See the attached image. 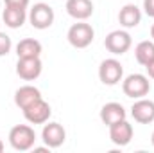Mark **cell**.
Wrapping results in <instances>:
<instances>
[{
    "mask_svg": "<svg viewBox=\"0 0 154 153\" xmlns=\"http://www.w3.org/2000/svg\"><path fill=\"white\" fill-rule=\"evenodd\" d=\"M36 132L29 124H16L9 130V144L16 151H29L34 148Z\"/></svg>",
    "mask_w": 154,
    "mask_h": 153,
    "instance_id": "cell-1",
    "label": "cell"
},
{
    "mask_svg": "<svg viewBox=\"0 0 154 153\" xmlns=\"http://www.w3.org/2000/svg\"><path fill=\"white\" fill-rule=\"evenodd\" d=\"M95 38V31L90 24H86V20H77V24H74L68 33H66V40L72 47L75 49H86L91 45V41Z\"/></svg>",
    "mask_w": 154,
    "mask_h": 153,
    "instance_id": "cell-2",
    "label": "cell"
},
{
    "mask_svg": "<svg viewBox=\"0 0 154 153\" xmlns=\"http://www.w3.org/2000/svg\"><path fill=\"white\" fill-rule=\"evenodd\" d=\"M122 92L131 99L145 97L151 92V81L145 74H129L122 79Z\"/></svg>",
    "mask_w": 154,
    "mask_h": 153,
    "instance_id": "cell-3",
    "label": "cell"
},
{
    "mask_svg": "<svg viewBox=\"0 0 154 153\" xmlns=\"http://www.w3.org/2000/svg\"><path fill=\"white\" fill-rule=\"evenodd\" d=\"M27 16H29L31 25H32L34 29H39V31L48 29V27L54 24V18H56L54 9H52L48 4H45V2L34 4V5L31 7V11H29Z\"/></svg>",
    "mask_w": 154,
    "mask_h": 153,
    "instance_id": "cell-4",
    "label": "cell"
},
{
    "mask_svg": "<svg viewBox=\"0 0 154 153\" xmlns=\"http://www.w3.org/2000/svg\"><path fill=\"white\" fill-rule=\"evenodd\" d=\"M124 77V67L122 63L115 58H108L104 61H100L99 65V79L108 85V86H115L122 81Z\"/></svg>",
    "mask_w": 154,
    "mask_h": 153,
    "instance_id": "cell-5",
    "label": "cell"
},
{
    "mask_svg": "<svg viewBox=\"0 0 154 153\" xmlns=\"http://www.w3.org/2000/svg\"><path fill=\"white\" fill-rule=\"evenodd\" d=\"M131 45H133L131 34H129L127 31H122V29L111 31V33L106 36V40H104V47H106L113 56H122V54H125V52L131 49Z\"/></svg>",
    "mask_w": 154,
    "mask_h": 153,
    "instance_id": "cell-6",
    "label": "cell"
},
{
    "mask_svg": "<svg viewBox=\"0 0 154 153\" xmlns=\"http://www.w3.org/2000/svg\"><path fill=\"white\" fill-rule=\"evenodd\" d=\"M50 115H52V108L47 101H43V97L29 105L27 108H23V117L31 124H45L48 122Z\"/></svg>",
    "mask_w": 154,
    "mask_h": 153,
    "instance_id": "cell-7",
    "label": "cell"
},
{
    "mask_svg": "<svg viewBox=\"0 0 154 153\" xmlns=\"http://www.w3.org/2000/svg\"><path fill=\"white\" fill-rule=\"evenodd\" d=\"M108 128H109V139H111V142L115 146H120V148L122 146H127L131 142V139H133V133H134L133 124L127 119L116 121V122H113Z\"/></svg>",
    "mask_w": 154,
    "mask_h": 153,
    "instance_id": "cell-8",
    "label": "cell"
},
{
    "mask_svg": "<svg viewBox=\"0 0 154 153\" xmlns=\"http://www.w3.org/2000/svg\"><path fill=\"white\" fill-rule=\"evenodd\" d=\"M43 63L39 58H18L16 61V74L23 81H34L41 76Z\"/></svg>",
    "mask_w": 154,
    "mask_h": 153,
    "instance_id": "cell-9",
    "label": "cell"
},
{
    "mask_svg": "<svg viewBox=\"0 0 154 153\" xmlns=\"http://www.w3.org/2000/svg\"><path fill=\"white\" fill-rule=\"evenodd\" d=\"M41 141L45 142V146L48 150L50 148H59L66 141V132L59 122H48L41 130Z\"/></svg>",
    "mask_w": 154,
    "mask_h": 153,
    "instance_id": "cell-10",
    "label": "cell"
},
{
    "mask_svg": "<svg viewBox=\"0 0 154 153\" xmlns=\"http://www.w3.org/2000/svg\"><path fill=\"white\" fill-rule=\"evenodd\" d=\"M131 117L140 124H151L154 121V101L140 97L131 106Z\"/></svg>",
    "mask_w": 154,
    "mask_h": 153,
    "instance_id": "cell-11",
    "label": "cell"
},
{
    "mask_svg": "<svg viewBox=\"0 0 154 153\" xmlns=\"http://www.w3.org/2000/svg\"><path fill=\"white\" fill-rule=\"evenodd\" d=\"M118 22L125 29H133V27L140 25V22H142V9L136 4H125L118 11Z\"/></svg>",
    "mask_w": 154,
    "mask_h": 153,
    "instance_id": "cell-12",
    "label": "cell"
},
{
    "mask_svg": "<svg viewBox=\"0 0 154 153\" xmlns=\"http://www.w3.org/2000/svg\"><path fill=\"white\" fill-rule=\"evenodd\" d=\"M65 9L75 20H88L93 15V2L91 0H66Z\"/></svg>",
    "mask_w": 154,
    "mask_h": 153,
    "instance_id": "cell-13",
    "label": "cell"
},
{
    "mask_svg": "<svg viewBox=\"0 0 154 153\" xmlns=\"http://www.w3.org/2000/svg\"><path fill=\"white\" fill-rule=\"evenodd\" d=\"M38 99H41V92H39V88L32 86V85H23L14 92V105L20 110L27 108L29 105H32Z\"/></svg>",
    "mask_w": 154,
    "mask_h": 153,
    "instance_id": "cell-14",
    "label": "cell"
},
{
    "mask_svg": "<svg viewBox=\"0 0 154 153\" xmlns=\"http://www.w3.org/2000/svg\"><path fill=\"white\" fill-rule=\"evenodd\" d=\"M125 117H127L125 108H124L120 103H116V101L106 103V105L100 108V121H102L106 126H111L113 122L122 121V119H125Z\"/></svg>",
    "mask_w": 154,
    "mask_h": 153,
    "instance_id": "cell-15",
    "label": "cell"
},
{
    "mask_svg": "<svg viewBox=\"0 0 154 153\" xmlns=\"http://www.w3.org/2000/svg\"><path fill=\"white\" fill-rule=\"evenodd\" d=\"M27 18L29 16H27L25 9H22V7H9V5H5V9L2 13V20H4V24L9 29H20L25 24Z\"/></svg>",
    "mask_w": 154,
    "mask_h": 153,
    "instance_id": "cell-16",
    "label": "cell"
},
{
    "mask_svg": "<svg viewBox=\"0 0 154 153\" xmlns=\"http://www.w3.org/2000/svg\"><path fill=\"white\" fill-rule=\"evenodd\" d=\"M41 43L34 38H23L16 45V56L18 58H39L41 56Z\"/></svg>",
    "mask_w": 154,
    "mask_h": 153,
    "instance_id": "cell-17",
    "label": "cell"
},
{
    "mask_svg": "<svg viewBox=\"0 0 154 153\" xmlns=\"http://www.w3.org/2000/svg\"><path fill=\"white\" fill-rule=\"evenodd\" d=\"M134 58L142 67H147L154 61V41L152 40H143L134 47Z\"/></svg>",
    "mask_w": 154,
    "mask_h": 153,
    "instance_id": "cell-18",
    "label": "cell"
},
{
    "mask_svg": "<svg viewBox=\"0 0 154 153\" xmlns=\"http://www.w3.org/2000/svg\"><path fill=\"white\" fill-rule=\"evenodd\" d=\"M13 49V41L11 38L5 34V33H0V58L2 56H7Z\"/></svg>",
    "mask_w": 154,
    "mask_h": 153,
    "instance_id": "cell-19",
    "label": "cell"
},
{
    "mask_svg": "<svg viewBox=\"0 0 154 153\" xmlns=\"http://www.w3.org/2000/svg\"><path fill=\"white\" fill-rule=\"evenodd\" d=\"M5 2V5H9V7H22V9H27V5H29V0H4Z\"/></svg>",
    "mask_w": 154,
    "mask_h": 153,
    "instance_id": "cell-20",
    "label": "cell"
},
{
    "mask_svg": "<svg viewBox=\"0 0 154 153\" xmlns=\"http://www.w3.org/2000/svg\"><path fill=\"white\" fill-rule=\"evenodd\" d=\"M143 11L147 16L154 18V0H143Z\"/></svg>",
    "mask_w": 154,
    "mask_h": 153,
    "instance_id": "cell-21",
    "label": "cell"
},
{
    "mask_svg": "<svg viewBox=\"0 0 154 153\" xmlns=\"http://www.w3.org/2000/svg\"><path fill=\"white\" fill-rule=\"evenodd\" d=\"M145 69H147V74H149V77H151V79H154V61H152V63H149Z\"/></svg>",
    "mask_w": 154,
    "mask_h": 153,
    "instance_id": "cell-22",
    "label": "cell"
},
{
    "mask_svg": "<svg viewBox=\"0 0 154 153\" xmlns=\"http://www.w3.org/2000/svg\"><path fill=\"white\" fill-rule=\"evenodd\" d=\"M151 38H152V41H154V24L151 25Z\"/></svg>",
    "mask_w": 154,
    "mask_h": 153,
    "instance_id": "cell-23",
    "label": "cell"
},
{
    "mask_svg": "<svg viewBox=\"0 0 154 153\" xmlns=\"http://www.w3.org/2000/svg\"><path fill=\"white\" fill-rule=\"evenodd\" d=\"M4 151V142H2V139H0V153Z\"/></svg>",
    "mask_w": 154,
    "mask_h": 153,
    "instance_id": "cell-24",
    "label": "cell"
},
{
    "mask_svg": "<svg viewBox=\"0 0 154 153\" xmlns=\"http://www.w3.org/2000/svg\"><path fill=\"white\" fill-rule=\"evenodd\" d=\"M151 142H152V146H154V132H152V135H151Z\"/></svg>",
    "mask_w": 154,
    "mask_h": 153,
    "instance_id": "cell-25",
    "label": "cell"
},
{
    "mask_svg": "<svg viewBox=\"0 0 154 153\" xmlns=\"http://www.w3.org/2000/svg\"><path fill=\"white\" fill-rule=\"evenodd\" d=\"M0 25H2V24H0Z\"/></svg>",
    "mask_w": 154,
    "mask_h": 153,
    "instance_id": "cell-26",
    "label": "cell"
}]
</instances>
